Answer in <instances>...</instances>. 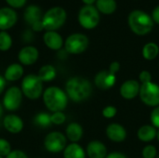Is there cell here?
<instances>
[{
  "mask_svg": "<svg viewBox=\"0 0 159 158\" xmlns=\"http://www.w3.org/2000/svg\"><path fill=\"white\" fill-rule=\"evenodd\" d=\"M65 90L70 100L80 102L90 97L92 86L88 79L81 76H74L66 82Z\"/></svg>",
  "mask_w": 159,
  "mask_h": 158,
  "instance_id": "obj_1",
  "label": "cell"
},
{
  "mask_svg": "<svg viewBox=\"0 0 159 158\" xmlns=\"http://www.w3.org/2000/svg\"><path fill=\"white\" fill-rule=\"evenodd\" d=\"M43 102L50 112H62L67 106L68 96L58 87H48L43 92Z\"/></svg>",
  "mask_w": 159,
  "mask_h": 158,
  "instance_id": "obj_2",
  "label": "cell"
},
{
  "mask_svg": "<svg viewBox=\"0 0 159 158\" xmlns=\"http://www.w3.org/2000/svg\"><path fill=\"white\" fill-rule=\"evenodd\" d=\"M128 22L131 31L138 35H145L149 34L154 27V20L152 17L139 9L130 12Z\"/></svg>",
  "mask_w": 159,
  "mask_h": 158,
  "instance_id": "obj_3",
  "label": "cell"
},
{
  "mask_svg": "<svg viewBox=\"0 0 159 158\" xmlns=\"http://www.w3.org/2000/svg\"><path fill=\"white\" fill-rule=\"evenodd\" d=\"M67 18L66 11L61 7H54L49 8L43 16V27L47 31H56L61 28Z\"/></svg>",
  "mask_w": 159,
  "mask_h": 158,
  "instance_id": "obj_4",
  "label": "cell"
},
{
  "mask_svg": "<svg viewBox=\"0 0 159 158\" xmlns=\"http://www.w3.org/2000/svg\"><path fill=\"white\" fill-rule=\"evenodd\" d=\"M21 92L29 100H37L43 95V82L37 74H27L21 82Z\"/></svg>",
  "mask_w": 159,
  "mask_h": 158,
  "instance_id": "obj_5",
  "label": "cell"
},
{
  "mask_svg": "<svg viewBox=\"0 0 159 158\" xmlns=\"http://www.w3.org/2000/svg\"><path fill=\"white\" fill-rule=\"evenodd\" d=\"M139 95L142 102L147 106H159V86L152 81L141 85Z\"/></svg>",
  "mask_w": 159,
  "mask_h": 158,
  "instance_id": "obj_6",
  "label": "cell"
},
{
  "mask_svg": "<svg viewBox=\"0 0 159 158\" xmlns=\"http://www.w3.org/2000/svg\"><path fill=\"white\" fill-rule=\"evenodd\" d=\"M89 46V38L83 34H73L64 42V48L69 54H81Z\"/></svg>",
  "mask_w": 159,
  "mask_h": 158,
  "instance_id": "obj_7",
  "label": "cell"
},
{
  "mask_svg": "<svg viewBox=\"0 0 159 158\" xmlns=\"http://www.w3.org/2000/svg\"><path fill=\"white\" fill-rule=\"evenodd\" d=\"M78 21L80 25L88 30L95 28L100 22V14L93 6H84L78 13Z\"/></svg>",
  "mask_w": 159,
  "mask_h": 158,
  "instance_id": "obj_8",
  "label": "cell"
},
{
  "mask_svg": "<svg viewBox=\"0 0 159 158\" xmlns=\"http://www.w3.org/2000/svg\"><path fill=\"white\" fill-rule=\"evenodd\" d=\"M66 137L59 131H52L48 133L44 140V146L49 153H60L66 147Z\"/></svg>",
  "mask_w": 159,
  "mask_h": 158,
  "instance_id": "obj_9",
  "label": "cell"
},
{
  "mask_svg": "<svg viewBox=\"0 0 159 158\" xmlns=\"http://www.w3.org/2000/svg\"><path fill=\"white\" fill-rule=\"evenodd\" d=\"M24 20L27 24H29L33 31L40 32L44 29L42 23V11L41 8L36 5H30L26 7L24 11Z\"/></svg>",
  "mask_w": 159,
  "mask_h": 158,
  "instance_id": "obj_10",
  "label": "cell"
},
{
  "mask_svg": "<svg viewBox=\"0 0 159 158\" xmlns=\"http://www.w3.org/2000/svg\"><path fill=\"white\" fill-rule=\"evenodd\" d=\"M22 92L18 87L9 88L3 98V106L7 111H16L21 104Z\"/></svg>",
  "mask_w": 159,
  "mask_h": 158,
  "instance_id": "obj_11",
  "label": "cell"
},
{
  "mask_svg": "<svg viewBox=\"0 0 159 158\" xmlns=\"http://www.w3.org/2000/svg\"><path fill=\"white\" fill-rule=\"evenodd\" d=\"M116 81V73L108 70V71H101L99 72L94 78V83L98 88L101 90H107L114 87Z\"/></svg>",
  "mask_w": 159,
  "mask_h": 158,
  "instance_id": "obj_12",
  "label": "cell"
},
{
  "mask_svg": "<svg viewBox=\"0 0 159 158\" xmlns=\"http://www.w3.org/2000/svg\"><path fill=\"white\" fill-rule=\"evenodd\" d=\"M39 57V51L33 46L23 47L18 54V60L22 65H32L36 62Z\"/></svg>",
  "mask_w": 159,
  "mask_h": 158,
  "instance_id": "obj_13",
  "label": "cell"
},
{
  "mask_svg": "<svg viewBox=\"0 0 159 158\" xmlns=\"http://www.w3.org/2000/svg\"><path fill=\"white\" fill-rule=\"evenodd\" d=\"M18 16L14 9L11 7L0 8V30L7 31L10 29L17 22Z\"/></svg>",
  "mask_w": 159,
  "mask_h": 158,
  "instance_id": "obj_14",
  "label": "cell"
},
{
  "mask_svg": "<svg viewBox=\"0 0 159 158\" xmlns=\"http://www.w3.org/2000/svg\"><path fill=\"white\" fill-rule=\"evenodd\" d=\"M141 85L136 80H127L120 87V95L125 100H133L140 93Z\"/></svg>",
  "mask_w": 159,
  "mask_h": 158,
  "instance_id": "obj_15",
  "label": "cell"
},
{
  "mask_svg": "<svg viewBox=\"0 0 159 158\" xmlns=\"http://www.w3.org/2000/svg\"><path fill=\"white\" fill-rule=\"evenodd\" d=\"M3 126L7 131L12 134L20 133L23 129L22 119L16 115H7L4 117Z\"/></svg>",
  "mask_w": 159,
  "mask_h": 158,
  "instance_id": "obj_16",
  "label": "cell"
},
{
  "mask_svg": "<svg viewBox=\"0 0 159 158\" xmlns=\"http://www.w3.org/2000/svg\"><path fill=\"white\" fill-rule=\"evenodd\" d=\"M106 136L114 142H122L127 137V131L123 126L113 123L106 128Z\"/></svg>",
  "mask_w": 159,
  "mask_h": 158,
  "instance_id": "obj_17",
  "label": "cell"
},
{
  "mask_svg": "<svg viewBox=\"0 0 159 158\" xmlns=\"http://www.w3.org/2000/svg\"><path fill=\"white\" fill-rule=\"evenodd\" d=\"M45 45L52 50H60L63 45V40L61 34L56 31H47L43 36Z\"/></svg>",
  "mask_w": 159,
  "mask_h": 158,
  "instance_id": "obj_18",
  "label": "cell"
},
{
  "mask_svg": "<svg viewBox=\"0 0 159 158\" xmlns=\"http://www.w3.org/2000/svg\"><path fill=\"white\" fill-rule=\"evenodd\" d=\"M87 154L89 158H105L107 156V149L102 142L92 141L87 146Z\"/></svg>",
  "mask_w": 159,
  "mask_h": 158,
  "instance_id": "obj_19",
  "label": "cell"
},
{
  "mask_svg": "<svg viewBox=\"0 0 159 158\" xmlns=\"http://www.w3.org/2000/svg\"><path fill=\"white\" fill-rule=\"evenodd\" d=\"M23 67L20 63H12L5 71L4 78L7 81H17L20 79L23 75Z\"/></svg>",
  "mask_w": 159,
  "mask_h": 158,
  "instance_id": "obj_20",
  "label": "cell"
},
{
  "mask_svg": "<svg viewBox=\"0 0 159 158\" xmlns=\"http://www.w3.org/2000/svg\"><path fill=\"white\" fill-rule=\"evenodd\" d=\"M157 130L154 126L145 125L139 129L137 132V136L140 141L148 142L153 141L157 137Z\"/></svg>",
  "mask_w": 159,
  "mask_h": 158,
  "instance_id": "obj_21",
  "label": "cell"
},
{
  "mask_svg": "<svg viewBox=\"0 0 159 158\" xmlns=\"http://www.w3.org/2000/svg\"><path fill=\"white\" fill-rule=\"evenodd\" d=\"M66 137L72 142H77L81 140L83 136V129L82 127L75 122L69 124L66 128Z\"/></svg>",
  "mask_w": 159,
  "mask_h": 158,
  "instance_id": "obj_22",
  "label": "cell"
},
{
  "mask_svg": "<svg viewBox=\"0 0 159 158\" xmlns=\"http://www.w3.org/2000/svg\"><path fill=\"white\" fill-rule=\"evenodd\" d=\"M63 157L64 158H86L84 149L77 144L76 142H73L65 147L63 150Z\"/></svg>",
  "mask_w": 159,
  "mask_h": 158,
  "instance_id": "obj_23",
  "label": "cell"
},
{
  "mask_svg": "<svg viewBox=\"0 0 159 158\" xmlns=\"http://www.w3.org/2000/svg\"><path fill=\"white\" fill-rule=\"evenodd\" d=\"M56 69L50 64H46L42 66L37 74V76L42 82H49L56 77Z\"/></svg>",
  "mask_w": 159,
  "mask_h": 158,
  "instance_id": "obj_24",
  "label": "cell"
},
{
  "mask_svg": "<svg viewBox=\"0 0 159 158\" xmlns=\"http://www.w3.org/2000/svg\"><path fill=\"white\" fill-rule=\"evenodd\" d=\"M96 8L103 14H112L116 9V0H97Z\"/></svg>",
  "mask_w": 159,
  "mask_h": 158,
  "instance_id": "obj_25",
  "label": "cell"
},
{
  "mask_svg": "<svg viewBox=\"0 0 159 158\" xmlns=\"http://www.w3.org/2000/svg\"><path fill=\"white\" fill-rule=\"evenodd\" d=\"M159 53V47L153 42L147 43L143 47V56L147 61L155 60Z\"/></svg>",
  "mask_w": 159,
  "mask_h": 158,
  "instance_id": "obj_26",
  "label": "cell"
},
{
  "mask_svg": "<svg viewBox=\"0 0 159 158\" xmlns=\"http://www.w3.org/2000/svg\"><path fill=\"white\" fill-rule=\"evenodd\" d=\"M34 124L40 129H47L52 124L51 115L47 113H39L34 116Z\"/></svg>",
  "mask_w": 159,
  "mask_h": 158,
  "instance_id": "obj_27",
  "label": "cell"
},
{
  "mask_svg": "<svg viewBox=\"0 0 159 158\" xmlns=\"http://www.w3.org/2000/svg\"><path fill=\"white\" fill-rule=\"evenodd\" d=\"M12 46V38L6 31L0 32V50L7 51Z\"/></svg>",
  "mask_w": 159,
  "mask_h": 158,
  "instance_id": "obj_28",
  "label": "cell"
},
{
  "mask_svg": "<svg viewBox=\"0 0 159 158\" xmlns=\"http://www.w3.org/2000/svg\"><path fill=\"white\" fill-rule=\"evenodd\" d=\"M10 152H11L10 143L7 140L0 138V156H7Z\"/></svg>",
  "mask_w": 159,
  "mask_h": 158,
  "instance_id": "obj_29",
  "label": "cell"
},
{
  "mask_svg": "<svg viewBox=\"0 0 159 158\" xmlns=\"http://www.w3.org/2000/svg\"><path fill=\"white\" fill-rule=\"evenodd\" d=\"M142 155L143 158H156L157 155V148L154 145H147L143 149Z\"/></svg>",
  "mask_w": 159,
  "mask_h": 158,
  "instance_id": "obj_30",
  "label": "cell"
},
{
  "mask_svg": "<svg viewBox=\"0 0 159 158\" xmlns=\"http://www.w3.org/2000/svg\"><path fill=\"white\" fill-rule=\"evenodd\" d=\"M66 116L62 112H56L51 115V123L54 125H61L65 122Z\"/></svg>",
  "mask_w": 159,
  "mask_h": 158,
  "instance_id": "obj_31",
  "label": "cell"
},
{
  "mask_svg": "<svg viewBox=\"0 0 159 158\" xmlns=\"http://www.w3.org/2000/svg\"><path fill=\"white\" fill-rule=\"evenodd\" d=\"M150 119H151L152 126L159 129V106L156 107L152 111L151 115H150Z\"/></svg>",
  "mask_w": 159,
  "mask_h": 158,
  "instance_id": "obj_32",
  "label": "cell"
},
{
  "mask_svg": "<svg viewBox=\"0 0 159 158\" xmlns=\"http://www.w3.org/2000/svg\"><path fill=\"white\" fill-rule=\"evenodd\" d=\"M116 108L115 106H106L103 110H102V115L105 118H113L114 116H116Z\"/></svg>",
  "mask_w": 159,
  "mask_h": 158,
  "instance_id": "obj_33",
  "label": "cell"
},
{
  "mask_svg": "<svg viewBox=\"0 0 159 158\" xmlns=\"http://www.w3.org/2000/svg\"><path fill=\"white\" fill-rule=\"evenodd\" d=\"M6 158H28V156L24 152L20 150H13L6 156Z\"/></svg>",
  "mask_w": 159,
  "mask_h": 158,
  "instance_id": "obj_34",
  "label": "cell"
},
{
  "mask_svg": "<svg viewBox=\"0 0 159 158\" xmlns=\"http://www.w3.org/2000/svg\"><path fill=\"white\" fill-rule=\"evenodd\" d=\"M139 79L142 82V84L150 82V81H152V74L148 71H143V72H141V74L139 75Z\"/></svg>",
  "mask_w": 159,
  "mask_h": 158,
  "instance_id": "obj_35",
  "label": "cell"
},
{
  "mask_svg": "<svg viewBox=\"0 0 159 158\" xmlns=\"http://www.w3.org/2000/svg\"><path fill=\"white\" fill-rule=\"evenodd\" d=\"M6 1L11 7L19 8V7H23L27 0H6Z\"/></svg>",
  "mask_w": 159,
  "mask_h": 158,
  "instance_id": "obj_36",
  "label": "cell"
},
{
  "mask_svg": "<svg viewBox=\"0 0 159 158\" xmlns=\"http://www.w3.org/2000/svg\"><path fill=\"white\" fill-rule=\"evenodd\" d=\"M120 69V63L118 61H113L111 64H110V67H109V70L114 72V73H117Z\"/></svg>",
  "mask_w": 159,
  "mask_h": 158,
  "instance_id": "obj_37",
  "label": "cell"
},
{
  "mask_svg": "<svg viewBox=\"0 0 159 158\" xmlns=\"http://www.w3.org/2000/svg\"><path fill=\"white\" fill-rule=\"evenodd\" d=\"M152 19L154 21L159 24V6H157L152 12Z\"/></svg>",
  "mask_w": 159,
  "mask_h": 158,
  "instance_id": "obj_38",
  "label": "cell"
},
{
  "mask_svg": "<svg viewBox=\"0 0 159 158\" xmlns=\"http://www.w3.org/2000/svg\"><path fill=\"white\" fill-rule=\"evenodd\" d=\"M23 39L26 42H30L33 39V34L30 30H26L23 34Z\"/></svg>",
  "mask_w": 159,
  "mask_h": 158,
  "instance_id": "obj_39",
  "label": "cell"
},
{
  "mask_svg": "<svg viewBox=\"0 0 159 158\" xmlns=\"http://www.w3.org/2000/svg\"><path fill=\"white\" fill-rule=\"evenodd\" d=\"M105 158H128L125 155L121 154V153H117V152H115V153H111L109 155H107V156Z\"/></svg>",
  "mask_w": 159,
  "mask_h": 158,
  "instance_id": "obj_40",
  "label": "cell"
},
{
  "mask_svg": "<svg viewBox=\"0 0 159 158\" xmlns=\"http://www.w3.org/2000/svg\"><path fill=\"white\" fill-rule=\"evenodd\" d=\"M5 87H6V79L2 75H0V94L5 89Z\"/></svg>",
  "mask_w": 159,
  "mask_h": 158,
  "instance_id": "obj_41",
  "label": "cell"
},
{
  "mask_svg": "<svg viewBox=\"0 0 159 158\" xmlns=\"http://www.w3.org/2000/svg\"><path fill=\"white\" fill-rule=\"evenodd\" d=\"M82 1H83V3L86 4V6H92V4L97 0H82Z\"/></svg>",
  "mask_w": 159,
  "mask_h": 158,
  "instance_id": "obj_42",
  "label": "cell"
},
{
  "mask_svg": "<svg viewBox=\"0 0 159 158\" xmlns=\"http://www.w3.org/2000/svg\"><path fill=\"white\" fill-rule=\"evenodd\" d=\"M2 115H3V106H2V104L0 103V117L2 116Z\"/></svg>",
  "mask_w": 159,
  "mask_h": 158,
  "instance_id": "obj_43",
  "label": "cell"
},
{
  "mask_svg": "<svg viewBox=\"0 0 159 158\" xmlns=\"http://www.w3.org/2000/svg\"><path fill=\"white\" fill-rule=\"evenodd\" d=\"M157 140H158L159 142V129L158 130H157Z\"/></svg>",
  "mask_w": 159,
  "mask_h": 158,
  "instance_id": "obj_44",
  "label": "cell"
},
{
  "mask_svg": "<svg viewBox=\"0 0 159 158\" xmlns=\"http://www.w3.org/2000/svg\"><path fill=\"white\" fill-rule=\"evenodd\" d=\"M0 158H3V156H0Z\"/></svg>",
  "mask_w": 159,
  "mask_h": 158,
  "instance_id": "obj_45",
  "label": "cell"
},
{
  "mask_svg": "<svg viewBox=\"0 0 159 158\" xmlns=\"http://www.w3.org/2000/svg\"><path fill=\"white\" fill-rule=\"evenodd\" d=\"M157 158H159V156H157Z\"/></svg>",
  "mask_w": 159,
  "mask_h": 158,
  "instance_id": "obj_46",
  "label": "cell"
}]
</instances>
